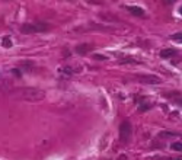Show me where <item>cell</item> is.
Segmentation results:
<instances>
[{
	"label": "cell",
	"instance_id": "11",
	"mask_svg": "<svg viewBox=\"0 0 182 160\" xmlns=\"http://www.w3.org/2000/svg\"><path fill=\"white\" fill-rule=\"evenodd\" d=\"M150 108H152V103H149V102H146V101H143V102L139 105V111H140V112H147Z\"/></svg>",
	"mask_w": 182,
	"mask_h": 160
},
{
	"label": "cell",
	"instance_id": "1",
	"mask_svg": "<svg viewBox=\"0 0 182 160\" xmlns=\"http://www.w3.org/2000/svg\"><path fill=\"white\" fill-rule=\"evenodd\" d=\"M10 95L19 101H25V102H39L45 98V92L42 89H37V87L16 89L13 92H10Z\"/></svg>",
	"mask_w": 182,
	"mask_h": 160
},
{
	"label": "cell",
	"instance_id": "18",
	"mask_svg": "<svg viewBox=\"0 0 182 160\" xmlns=\"http://www.w3.org/2000/svg\"><path fill=\"white\" fill-rule=\"evenodd\" d=\"M179 13H181V15H182V7H181V9H179Z\"/></svg>",
	"mask_w": 182,
	"mask_h": 160
},
{
	"label": "cell",
	"instance_id": "12",
	"mask_svg": "<svg viewBox=\"0 0 182 160\" xmlns=\"http://www.w3.org/2000/svg\"><path fill=\"white\" fill-rule=\"evenodd\" d=\"M12 38L10 36H3V39H2V45H3V47L5 48H10L12 47Z\"/></svg>",
	"mask_w": 182,
	"mask_h": 160
},
{
	"label": "cell",
	"instance_id": "9",
	"mask_svg": "<svg viewBox=\"0 0 182 160\" xmlns=\"http://www.w3.org/2000/svg\"><path fill=\"white\" fill-rule=\"evenodd\" d=\"M20 65H22V68H24V72H32L34 68H35V63H34V61H31V60L24 61Z\"/></svg>",
	"mask_w": 182,
	"mask_h": 160
},
{
	"label": "cell",
	"instance_id": "4",
	"mask_svg": "<svg viewBox=\"0 0 182 160\" xmlns=\"http://www.w3.org/2000/svg\"><path fill=\"white\" fill-rule=\"evenodd\" d=\"M137 80L144 84H160L162 83V79L157 77L156 74H141V76H137Z\"/></svg>",
	"mask_w": 182,
	"mask_h": 160
},
{
	"label": "cell",
	"instance_id": "13",
	"mask_svg": "<svg viewBox=\"0 0 182 160\" xmlns=\"http://www.w3.org/2000/svg\"><path fill=\"white\" fill-rule=\"evenodd\" d=\"M170 149L175 150V151H182V143H172Z\"/></svg>",
	"mask_w": 182,
	"mask_h": 160
},
{
	"label": "cell",
	"instance_id": "15",
	"mask_svg": "<svg viewBox=\"0 0 182 160\" xmlns=\"http://www.w3.org/2000/svg\"><path fill=\"white\" fill-rule=\"evenodd\" d=\"M12 74H15L16 77H22V72L18 70V68H12Z\"/></svg>",
	"mask_w": 182,
	"mask_h": 160
},
{
	"label": "cell",
	"instance_id": "3",
	"mask_svg": "<svg viewBox=\"0 0 182 160\" xmlns=\"http://www.w3.org/2000/svg\"><path fill=\"white\" fill-rule=\"evenodd\" d=\"M131 132H133V127L128 121H122L120 124V130H118V134H120V141L121 143H127L131 137Z\"/></svg>",
	"mask_w": 182,
	"mask_h": 160
},
{
	"label": "cell",
	"instance_id": "5",
	"mask_svg": "<svg viewBox=\"0 0 182 160\" xmlns=\"http://www.w3.org/2000/svg\"><path fill=\"white\" fill-rule=\"evenodd\" d=\"M95 50V45L93 44H89V42H82L80 45L76 47V53L80 54V55H85V54H89L90 51Z\"/></svg>",
	"mask_w": 182,
	"mask_h": 160
},
{
	"label": "cell",
	"instance_id": "14",
	"mask_svg": "<svg viewBox=\"0 0 182 160\" xmlns=\"http://www.w3.org/2000/svg\"><path fill=\"white\" fill-rule=\"evenodd\" d=\"M170 39H173V41H178V42H182V32H176V34L170 35Z\"/></svg>",
	"mask_w": 182,
	"mask_h": 160
},
{
	"label": "cell",
	"instance_id": "6",
	"mask_svg": "<svg viewBox=\"0 0 182 160\" xmlns=\"http://www.w3.org/2000/svg\"><path fill=\"white\" fill-rule=\"evenodd\" d=\"M80 72H82V67H72V65H66V67H63V68H60V70H58V73L66 74L67 77L73 76L76 73H80Z\"/></svg>",
	"mask_w": 182,
	"mask_h": 160
},
{
	"label": "cell",
	"instance_id": "7",
	"mask_svg": "<svg viewBox=\"0 0 182 160\" xmlns=\"http://www.w3.org/2000/svg\"><path fill=\"white\" fill-rule=\"evenodd\" d=\"M125 9L134 16H144V9L140 6H125Z\"/></svg>",
	"mask_w": 182,
	"mask_h": 160
},
{
	"label": "cell",
	"instance_id": "10",
	"mask_svg": "<svg viewBox=\"0 0 182 160\" xmlns=\"http://www.w3.org/2000/svg\"><path fill=\"white\" fill-rule=\"evenodd\" d=\"M141 63L140 60H135V58H131V57H124L120 60V64H139Z\"/></svg>",
	"mask_w": 182,
	"mask_h": 160
},
{
	"label": "cell",
	"instance_id": "16",
	"mask_svg": "<svg viewBox=\"0 0 182 160\" xmlns=\"http://www.w3.org/2000/svg\"><path fill=\"white\" fill-rule=\"evenodd\" d=\"M93 58L95 60H101V61H105L106 60V57L105 55H101V54H93Z\"/></svg>",
	"mask_w": 182,
	"mask_h": 160
},
{
	"label": "cell",
	"instance_id": "17",
	"mask_svg": "<svg viewBox=\"0 0 182 160\" xmlns=\"http://www.w3.org/2000/svg\"><path fill=\"white\" fill-rule=\"evenodd\" d=\"M173 102H175L176 105H179V106L182 108V98H179V96H178V98H173Z\"/></svg>",
	"mask_w": 182,
	"mask_h": 160
},
{
	"label": "cell",
	"instance_id": "8",
	"mask_svg": "<svg viewBox=\"0 0 182 160\" xmlns=\"http://www.w3.org/2000/svg\"><path fill=\"white\" fill-rule=\"evenodd\" d=\"M176 54H178V51L173 50V48H165V50L160 51V57L162 58H170V57H173Z\"/></svg>",
	"mask_w": 182,
	"mask_h": 160
},
{
	"label": "cell",
	"instance_id": "2",
	"mask_svg": "<svg viewBox=\"0 0 182 160\" xmlns=\"http://www.w3.org/2000/svg\"><path fill=\"white\" fill-rule=\"evenodd\" d=\"M51 28V25L45 24V22H35V24H24L20 26L22 34H38V32H47Z\"/></svg>",
	"mask_w": 182,
	"mask_h": 160
}]
</instances>
